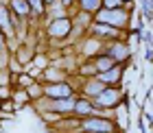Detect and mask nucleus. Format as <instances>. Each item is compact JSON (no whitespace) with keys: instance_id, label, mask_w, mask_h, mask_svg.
Here are the masks:
<instances>
[{"instance_id":"f257e3e1","label":"nucleus","mask_w":153,"mask_h":133,"mask_svg":"<svg viewBox=\"0 0 153 133\" xmlns=\"http://www.w3.org/2000/svg\"><path fill=\"white\" fill-rule=\"evenodd\" d=\"M129 18H131V13L127 9H99L94 13V22L112 26L116 31L125 29V26L129 24Z\"/></svg>"},{"instance_id":"f03ea898","label":"nucleus","mask_w":153,"mask_h":133,"mask_svg":"<svg viewBox=\"0 0 153 133\" xmlns=\"http://www.w3.org/2000/svg\"><path fill=\"white\" fill-rule=\"evenodd\" d=\"M81 131H85V133H114L116 129V124L112 120H107L105 116H90V118H83L81 120Z\"/></svg>"},{"instance_id":"7ed1b4c3","label":"nucleus","mask_w":153,"mask_h":133,"mask_svg":"<svg viewBox=\"0 0 153 133\" xmlns=\"http://www.w3.org/2000/svg\"><path fill=\"white\" fill-rule=\"evenodd\" d=\"M90 100H92V105L96 109H109V107H118L123 103V94L118 87H105L99 96H94Z\"/></svg>"},{"instance_id":"20e7f679","label":"nucleus","mask_w":153,"mask_h":133,"mask_svg":"<svg viewBox=\"0 0 153 133\" xmlns=\"http://www.w3.org/2000/svg\"><path fill=\"white\" fill-rule=\"evenodd\" d=\"M44 89V96L51 100H59V98H72V87L68 83H48V85L42 87Z\"/></svg>"},{"instance_id":"39448f33","label":"nucleus","mask_w":153,"mask_h":133,"mask_svg":"<svg viewBox=\"0 0 153 133\" xmlns=\"http://www.w3.org/2000/svg\"><path fill=\"white\" fill-rule=\"evenodd\" d=\"M72 26H74V22L70 18H59V20H51L48 22V35L51 37H68V33L72 31Z\"/></svg>"},{"instance_id":"423d86ee","label":"nucleus","mask_w":153,"mask_h":133,"mask_svg":"<svg viewBox=\"0 0 153 133\" xmlns=\"http://www.w3.org/2000/svg\"><path fill=\"white\" fill-rule=\"evenodd\" d=\"M72 114L81 116V118H90V116H101V109H96L90 98H74Z\"/></svg>"},{"instance_id":"0eeeda50","label":"nucleus","mask_w":153,"mask_h":133,"mask_svg":"<svg viewBox=\"0 0 153 133\" xmlns=\"http://www.w3.org/2000/svg\"><path fill=\"white\" fill-rule=\"evenodd\" d=\"M120 76H123V68L120 66H114V68L105 70V72H99V74H96V81L103 83L105 87H114L116 83L120 81Z\"/></svg>"},{"instance_id":"6e6552de","label":"nucleus","mask_w":153,"mask_h":133,"mask_svg":"<svg viewBox=\"0 0 153 133\" xmlns=\"http://www.w3.org/2000/svg\"><path fill=\"white\" fill-rule=\"evenodd\" d=\"M105 55H109L114 61H127L129 57H131V48L127 46V44H120V41H114L112 46H109V50L105 52Z\"/></svg>"},{"instance_id":"1a4fd4ad","label":"nucleus","mask_w":153,"mask_h":133,"mask_svg":"<svg viewBox=\"0 0 153 133\" xmlns=\"http://www.w3.org/2000/svg\"><path fill=\"white\" fill-rule=\"evenodd\" d=\"M72 107H74V96L72 98H59V100L48 103V109L57 111V114H72Z\"/></svg>"},{"instance_id":"9d476101","label":"nucleus","mask_w":153,"mask_h":133,"mask_svg":"<svg viewBox=\"0 0 153 133\" xmlns=\"http://www.w3.org/2000/svg\"><path fill=\"white\" fill-rule=\"evenodd\" d=\"M11 26H13V24H11V11L7 9V7L0 4V33H2L4 37H7V35H11V33H13Z\"/></svg>"},{"instance_id":"9b49d317","label":"nucleus","mask_w":153,"mask_h":133,"mask_svg":"<svg viewBox=\"0 0 153 133\" xmlns=\"http://www.w3.org/2000/svg\"><path fill=\"white\" fill-rule=\"evenodd\" d=\"M9 7H11V13L16 18H26L31 13V9H29V2L26 0H9Z\"/></svg>"},{"instance_id":"f8f14e48","label":"nucleus","mask_w":153,"mask_h":133,"mask_svg":"<svg viewBox=\"0 0 153 133\" xmlns=\"http://www.w3.org/2000/svg\"><path fill=\"white\" fill-rule=\"evenodd\" d=\"M92 33L96 37H118V35H120V31L112 29V26H105V24H99V22L92 24Z\"/></svg>"},{"instance_id":"ddd939ff","label":"nucleus","mask_w":153,"mask_h":133,"mask_svg":"<svg viewBox=\"0 0 153 133\" xmlns=\"http://www.w3.org/2000/svg\"><path fill=\"white\" fill-rule=\"evenodd\" d=\"M92 66H94V70H96V74H99V72H105V70L114 68V66H116V61L109 57V55H99Z\"/></svg>"},{"instance_id":"4468645a","label":"nucleus","mask_w":153,"mask_h":133,"mask_svg":"<svg viewBox=\"0 0 153 133\" xmlns=\"http://www.w3.org/2000/svg\"><path fill=\"white\" fill-rule=\"evenodd\" d=\"M79 4H81V11L88 13V16L90 13L94 16V13L101 9V0H79Z\"/></svg>"},{"instance_id":"2eb2a0df","label":"nucleus","mask_w":153,"mask_h":133,"mask_svg":"<svg viewBox=\"0 0 153 133\" xmlns=\"http://www.w3.org/2000/svg\"><path fill=\"white\" fill-rule=\"evenodd\" d=\"M103 89H105V85H103V83H99L96 79H92V81H90L88 85H85V94L94 98V96H99V94L103 92Z\"/></svg>"},{"instance_id":"dca6fc26","label":"nucleus","mask_w":153,"mask_h":133,"mask_svg":"<svg viewBox=\"0 0 153 133\" xmlns=\"http://www.w3.org/2000/svg\"><path fill=\"white\" fill-rule=\"evenodd\" d=\"M26 2H29V9L35 13V16H42V13L46 11V9H44V2H42V0H26Z\"/></svg>"},{"instance_id":"f3484780","label":"nucleus","mask_w":153,"mask_h":133,"mask_svg":"<svg viewBox=\"0 0 153 133\" xmlns=\"http://www.w3.org/2000/svg\"><path fill=\"white\" fill-rule=\"evenodd\" d=\"M118 124L127 129V105L125 103H120V107H118Z\"/></svg>"},{"instance_id":"a211bd4d","label":"nucleus","mask_w":153,"mask_h":133,"mask_svg":"<svg viewBox=\"0 0 153 133\" xmlns=\"http://www.w3.org/2000/svg\"><path fill=\"white\" fill-rule=\"evenodd\" d=\"M123 2L120 0H101V9H123Z\"/></svg>"},{"instance_id":"6ab92c4d","label":"nucleus","mask_w":153,"mask_h":133,"mask_svg":"<svg viewBox=\"0 0 153 133\" xmlns=\"http://www.w3.org/2000/svg\"><path fill=\"white\" fill-rule=\"evenodd\" d=\"M7 76H9V74H7V70H0V87H4L7 83H9V79H7Z\"/></svg>"},{"instance_id":"aec40b11","label":"nucleus","mask_w":153,"mask_h":133,"mask_svg":"<svg viewBox=\"0 0 153 133\" xmlns=\"http://www.w3.org/2000/svg\"><path fill=\"white\" fill-rule=\"evenodd\" d=\"M144 18H151V0H144Z\"/></svg>"},{"instance_id":"412c9836","label":"nucleus","mask_w":153,"mask_h":133,"mask_svg":"<svg viewBox=\"0 0 153 133\" xmlns=\"http://www.w3.org/2000/svg\"><path fill=\"white\" fill-rule=\"evenodd\" d=\"M20 83H22V85H29V76L22 74V76H20Z\"/></svg>"},{"instance_id":"4be33fe9","label":"nucleus","mask_w":153,"mask_h":133,"mask_svg":"<svg viewBox=\"0 0 153 133\" xmlns=\"http://www.w3.org/2000/svg\"><path fill=\"white\" fill-rule=\"evenodd\" d=\"M0 50H4V35L0 33Z\"/></svg>"},{"instance_id":"5701e85b","label":"nucleus","mask_w":153,"mask_h":133,"mask_svg":"<svg viewBox=\"0 0 153 133\" xmlns=\"http://www.w3.org/2000/svg\"><path fill=\"white\" fill-rule=\"evenodd\" d=\"M59 2H61V4H64V7H70V4L74 2V0H59Z\"/></svg>"},{"instance_id":"b1692460","label":"nucleus","mask_w":153,"mask_h":133,"mask_svg":"<svg viewBox=\"0 0 153 133\" xmlns=\"http://www.w3.org/2000/svg\"><path fill=\"white\" fill-rule=\"evenodd\" d=\"M44 4H53V2H57V0H42Z\"/></svg>"},{"instance_id":"393cba45","label":"nucleus","mask_w":153,"mask_h":133,"mask_svg":"<svg viewBox=\"0 0 153 133\" xmlns=\"http://www.w3.org/2000/svg\"><path fill=\"white\" fill-rule=\"evenodd\" d=\"M120 2H123V4H125V2H131V0H120Z\"/></svg>"}]
</instances>
